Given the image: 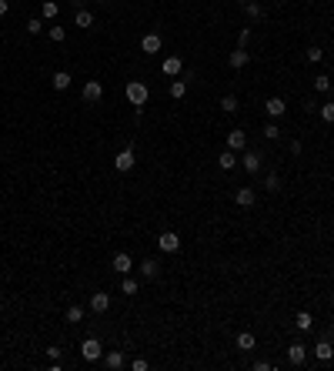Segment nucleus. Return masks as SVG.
<instances>
[{
  "label": "nucleus",
  "instance_id": "9",
  "mask_svg": "<svg viewBox=\"0 0 334 371\" xmlns=\"http://www.w3.org/2000/svg\"><path fill=\"white\" fill-rule=\"evenodd\" d=\"M101 97H104V84L101 81H87L84 84V100H87V104H101Z\"/></svg>",
  "mask_w": 334,
  "mask_h": 371
},
{
  "label": "nucleus",
  "instance_id": "6",
  "mask_svg": "<svg viewBox=\"0 0 334 371\" xmlns=\"http://www.w3.org/2000/svg\"><path fill=\"white\" fill-rule=\"evenodd\" d=\"M304 361H308V348H304L301 341H294V345L287 348V364H294V368H301Z\"/></svg>",
  "mask_w": 334,
  "mask_h": 371
},
{
  "label": "nucleus",
  "instance_id": "14",
  "mask_svg": "<svg viewBox=\"0 0 334 371\" xmlns=\"http://www.w3.org/2000/svg\"><path fill=\"white\" fill-rule=\"evenodd\" d=\"M130 267H134L130 254H124V251H120V254H114V271H117V275H130Z\"/></svg>",
  "mask_w": 334,
  "mask_h": 371
},
{
  "label": "nucleus",
  "instance_id": "37",
  "mask_svg": "<svg viewBox=\"0 0 334 371\" xmlns=\"http://www.w3.org/2000/svg\"><path fill=\"white\" fill-rule=\"evenodd\" d=\"M238 41H241V47H247V41H251V27H244V30L238 33Z\"/></svg>",
  "mask_w": 334,
  "mask_h": 371
},
{
  "label": "nucleus",
  "instance_id": "32",
  "mask_svg": "<svg viewBox=\"0 0 334 371\" xmlns=\"http://www.w3.org/2000/svg\"><path fill=\"white\" fill-rule=\"evenodd\" d=\"M137 288H141V284H137L134 278H127V275H124V284H120V291H124V294H137Z\"/></svg>",
  "mask_w": 334,
  "mask_h": 371
},
{
  "label": "nucleus",
  "instance_id": "27",
  "mask_svg": "<svg viewBox=\"0 0 334 371\" xmlns=\"http://www.w3.org/2000/svg\"><path fill=\"white\" fill-rule=\"evenodd\" d=\"M221 111L224 114H234V111H238V97H234V94H224L221 97Z\"/></svg>",
  "mask_w": 334,
  "mask_h": 371
},
{
  "label": "nucleus",
  "instance_id": "4",
  "mask_svg": "<svg viewBox=\"0 0 334 371\" xmlns=\"http://www.w3.org/2000/svg\"><path fill=\"white\" fill-rule=\"evenodd\" d=\"M137 164V157H134V147H124V151L117 154V157H114V171H120V174H124V171H130Z\"/></svg>",
  "mask_w": 334,
  "mask_h": 371
},
{
  "label": "nucleus",
  "instance_id": "38",
  "mask_svg": "<svg viewBox=\"0 0 334 371\" xmlns=\"http://www.w3.org/2000/svg\"><path fill=\"white\" fill-rule=\"evenodd\" d=\"M130 368H134V371H147V361H144V358H134V361H130Z\"/></svg>",
  "mask_w": 334,
  "mask_h": 371
},
{
  "label": "nucleus",
  "instance_id": "16",
  "mask_svg": "<svg viewBox=\"0 0 334 371\" xmlns=\"http://www.w3.org/2000/svg\"><path fill=\"white\" fill-rule=\"evenodd\" d=\"M247 60H251V54H247V47H238L231 54V67L234 71H241V67H247Z\"/></svg>",
  "mask_w": 334,
  "mask_h": 371
},
{
  "label": "nucleus",
  "instance_id": "12",
  "mask_svg": "<svg viewBox=\"0 0 334 371\" xmlns=\"http://www.w3.org/2000/svg\"><path fill=\"white\" fill-rule=\"evenodd\" d=\"M141 50L144 54H160V33H144L141 37Z\"/></svg>",
  "mask_w": 334,
  "mask_h": 371
},
{
  "label": "nucleus",
  "instance_id": "34",
  "mask_svg": "<svg viewBox=\"0 0 334 371\" xmlns=\"http://www.w3.org/2000/svg\"><path fill=\"white\" fill-rule=\"evenodd\" d=\"M264 187H268L271 194H274V191H281V178H278V174H268V178H264Z\"/></svg>",
  "mask_w": 334,
  "mask_h": 371
},
{
  "label": "nucleus",
  "instance_id": "22",
  "mask_svg": "<svg viewBox=\"0 0 334 371\" xmlns=\"http://www.w3.org/2000/svg\"><path fill=\"white\" fill-rule=\"evenodd\" d=\"M141 275H144V278H157V275H160V264H157L154 258H147V261L141 264Z\"/></svg>",
  "mask_w": 334,
  "mask_h": 371
},
{
  "label": "nucleus",
  "instance_id": "19",
  "mask_svg": "<svg viewBox=\"0 0 334 371\" xmlns=\"http://www.w3.org/2000/svg\"><path fill=\"white\" fill-rule=\"evenodd\" d=\"M64 321H67V324H80V321H84V308H80V305H71V308H67V315H64Z\"/></svg>",
  "mask_w": 334,
  "mask_h": 371
},
{
  "label": "nucleus",
  "instance_id": "15",
  "mask_svg": "<svg viewBox=\"0 0 334 371\" xmlns=\"http://www.w3.org/2000/svg\"><path fill=\"white\" fill-rule=\"evenodd\" d=\"M244 147H247L244 130H231V134H227V151H244Z\"/></svg>",
  "mask_w": 334,
  "mask_h": 371
},
{
  "label": "nucleus",
  "instance_id": "13",
  "mask_svg": "<svg viewBox=\"0 0 334 371\" xmlns=\"http://www.w3.org/2000/svg\"><path fill=\"white\" fill-rule=\"evenodd\" d=\"M234 201H238L241 208H254V201H257L254 187H238V194H234Z\"/></svg>",
  "mask_w": 334,
  "mask_h": 371
},
{
  "label": "nucleus",
  "instance_id": "1",
  "mask_svg": "<svg viewBox=\"0 0 334 371\" xmlns=\"http://www.w3.org/2000/svg\"><path fill=\"white\" fill-rule=\"evenodd\" d=\"M124 94H127L130 107H144V104H147V97H151V90H147V84H141V81H127Z\"/></svg>",
  "mask_w": 334,
  "mask_h": 371
},
{
  "label": "nucleus",
  "instance_id": "3",
  "mask_svg": "<svg viewBox=\"0 0 334 371\" xmlns=\"http://www.w3.org/2000/svg\"><path fill=\"white\" fill-rule=\"evenodd\" d=\"M264 111H268L271 121H278V117H284L287 114V104H284V97H268L264 100Z\"/></svg>",
  "mask_w": 334,
  "mask_h": 371
},
{
  "label": "nucleus",
  "instance_id": "28",
  "mask_svg": "<svg viewBox=\"0 0 334 371\" xmlns=\"http://www.w3.org/2000/svg\"><path fill=\"white\" fill-rule=\"evenodd\" d=\"M261 134H264L268 141H278V138H281V127H278L274 121H271V124H264V130H261Z\"/></svg>",
  "mask_w": 334,
  "mask_h": 371
},
{
  "label": "nucleus",
  "instance_id": "26",
  "mask_svg": "<svg viewBox=\"0 0 334 371\" xmlns=\"http://www.w3.org/2000/svg\"><path fill=\"white\" fill-rule=\"evenodd\" d=\"M318 114H321V121H324V124H334V100L321 104V107H318Z\"/></svg>",
  "mask_w": 334,
  "mask_h": 371
},
{
  "label": "nucleus",
  "instance_id": "10",
  "mask_svg": "<svg viewBox=\"0 0 334 371\" xmlns=\"http://www.w3.org/2000/svg\"><path fill=\"white\" fill-rule=\"evenodd\" d=\"M160 71H164V77H177V74L184 71V60L177 54H171V57H164V64H160Z\"/></svg>",
  "mask_w": 334,
  "mask_h": 371
},
{
  "label": "nucleus",
  "instance_id": "8",
  "mask_svg": "<svg viewBox=\"0 0 334 371\" xmlns=\"http://www.w3.org/2000/svg\"><path fill=\"white\" fill-rule=\"evenodd\" d=\"M107 308H111V294H107V291H94V294H90V311H94V315H104Z\"/></svg>",
  "mask_w": 334,
  "mask_h": 371
},
{
  "label": "nucleus",
  "instance_id": "36",
  "mask_svg": "<svg viewBox=\"0 0 334 371\" xmlns=\"http://www.w3.org/2000/svg\"><path fill=\"white\" fill-rule=\"evenodd\" d=\"M64 37H67V30H64V27H50V41L64 44Z\"/></svg>",
  "mask_w": 334,
  "mask_h": 371
},
{
  "label": "nucleus",
  "instance_id": "20",
  "mask_svg": "<svg viewBox=\"0 0 334 371\" xmlns=\"http://www.w3.org/2000/svg\"><path fill=\"white\" fill-rule=\"evenodd\" d=\"M40 14H44V20H54V17L60 14V4H57V0H44V7H40Z\"/></svg>",
  "mask_w": 334,
  "mask_h": 371
},
{
  "label": "nucleus",
  "instance_id": "7",
  "mask_svg": "<svg viewBox=\"0 0 334 371\" xmlns=\"http://www.w3.org/2000/svg\"><path fill=\"white\" fill-rule=\"evenodd\" d=\"M241 164H244L247 174H257V171H261V164H264V157H261L257 151H247V147H244V157H241Z\"/></svg>",
  "mask_w": 334,
  "mask_h": 371
},
{
  "label": "nucleus",
  "instance_id": "17",
  "mask_svg": "<svg viewBox=\"0 0 334 371\" xmlns=\"http://www.w3.org/2000/svg\"><path fill=\"white\" fill-rule=\"evenodd\" d=\"M50 84H54V90H71V74H67V71H57L54 77H50Z\"/></svg>",
  "mask_w": 334,
  "mask_h": 371
},
{
  "label": "nucleus",
  "instance_id": "23",
  "mask_svg": "<svg viewBox=\"0 0 334 371\" xmlns=\"http://www.w3.org/2000/svg\"><path fill=\"white\" fill-rule=\"evenodd\" d=\"M104 364H107L111 371L124 368V355H120V351H111V355H104Z\"/></svg>",
  "mask_w": 334,
  "mask_h": 371
},
{
  "label": "nucleus",
  "instance_id": "30",
  "mask_svg": "<svg viewBox=\"0 0 334 371\" xmlns=\"http://www.w3.org/2000/svg\"><path fill=\"white\" fill-rule=\"evenodd\" d=\"M40 30H44V20H40V17H30V20H27V33H30V37H37Z\"/></svg>",
  "mask_w": 334,
  "mask_h": 371
},
{
  "label": "nucleus",
  "instance_id": "31",
  "mask_svg": "<svg viewBox=\"0 0 334 371\" xmlns=\"http://www.w3.org/2000/svg\"><path fill=\"white\" fill-rule=\"evenodd\" d=\"M184 94H187V84H184V81H174V84H171V97H174V100H181Z\"/></svg>",
  "mask_w": 334,
  "mask_h": 371
},
{
  "label": "nucleus",
  "instance_id": "5",
  "mask_svg": "<svg viewBox=\"0 0 334 371\" xmlns=\"http://www.w3.org/2000/svg\"><path fill=\"white\" fill-rule=\"evenodd\" d=\"M157 248L164 251V254H174V251H181V238H177L174 231H164L157 238Z\"/></svg>",
  "mask_w": 334,
  "mask_h": 371
},
{
  "label": "nucleus",
  "instance_id": "18",
  "mask_svg": "<svg viewBox=\"0 0 334 371\" xmlns=\"http://www.w3.org/2000/svg\"><path fill=\"white\" fill-rule=\"evenodd\" d=\"M294 324H297V331H311L314 328V318H311V311H297V318H294Z\"/></svg>",
  "mask_w": 334,
  "mask_h": 371
},
{
  "label": "nucleus",
  "instance_id": "29",
  "mask_svg": "<svg viewBox=\"0 0 334 371\" xmlns=\"http://www.w3.org/2000/svg\"><path fill=\"white\" fill-rule=\"evenodd\" d=\"M244 7H247V17H251V20H261V17H264V7H261V4H254V0L244 4Z\"/></svg>",
  "mask_w": 334,
  "mask_h": 371
},
{
  "label": "nucleus",
  "instance_id": "24",
  "mask_svg": "<svg viewBox=\"0 0 334 371\" xmlns=\"http://www.w3.org/2000/svg\"><path fill=\"white\" fill-rule=\"evenodd\" d=\"M74 20H77V27H84V30H87V27H94V14H90V10H84V7L77 10V17H74Z\"/></svg>",
  "mask_w": 334,
  "mask_h": 371
},
{
  "label": "nucleus",
  "instance_id": "39",
  "mask_svg": "<svg viewBox=\"0 0 334 371\" xmlns=\"http://www.w3.org/2000/svg\"><path fill=\"white\" fill-rule=\"evenodd\" d=\"M271 368H274V364L264 361V358H261V361H254V371H271Z\"/></svg>",
  "mask_w": 334,
  "mask_h": 371
},
{
  "label": "nucleus",
  "instance_id": "41",
  "mask_svg": "<svg viewBox=\"0 0 334 371\" xmlns=\"http://www.w3.org/2000/svg\"><path fill=\"white\" fill-rule=\"evenodd\" d=\"M241 4H251V0H241Z\"/></svg>",
  "mask_w": 334,
  "mask_h": 371
},
{
  "label": "nucleus",
  "instance_id": "21",
  "mask_svg": "<svg viewBox=\"0 0 334 371\" xmlns=\"http://www.w3.org/2000/svg\"><path fill=\"white\" fill-rule=\"evenodd\" d=\"M254 345H257V341H254L251 331H241V334H238V348H241V351H254Z\"/></svg>",
  "mask_w": 334,
  "mask_h": 371
},
{
  "label": "nucleus",
  "instance_id": "11",
  "mask_svg": "<svg viewBox=\"0 0 334 371\" xmlns=\"http://www.w3.org/2000/svg\"><path fill=\"white\" fill-rule=\"evenodd\" d=\"M314 358H318V361H331V358H334V345H331V338H321L318 345H314Z\"/></svg>",
  "mask_w": 334,
  "mask_h": 371
},
{
  "label": "nucleus",
  "instance_id": "25",
  "mask_svg": "<svg viewBox=\"0 0 334 371\" xmlns=\"http://www.w3.org/2000/svg\"><path fill=\"white\" fill-rule=\"evenodd\" d=\"M221 171H231V167H238V157H234V151H221Z\"/></svg>",
  "mask_w": 334,
  "mask_h": 371
},
{
  "label": "nucleus",
  "instance_id": "33",
  "mask_svg": "<svg viewBox=\"0 0 334 371\" xmlns=\"http://www.w3.org/2000/svg\"><path fill=\"white\" fill-rule=\"evenodd\" d=\"M314 90H321V94H327V90H331V81H327V74L314 77Z\"/></svg>",
  "mask_w": 334,
  "mask_h": 371
},
{
  "label": "nucleus",
  "instance_id": "40",
  "mask_svg": "<svg viewBox=\"0 0 334 371\" xmlns=\"http://www.w3.org/2000/svg\"><path fill=\"white\" fill-rule=\"evenodd\" d=\"M7 10H10V7H7V0H0V17H7Z\"/></svg>",
  "mask_w": 334,
  "mask_h": 371
},
{
  "label": "nucleus",
  "instance_id": "2",
  "mask_svg": "<svg viewBox=\"0 0 334 371\" xmlns=\"http://www.w3.org/2000/svg\"><path fill=\"white\" fill-rule=\"evenodd\" d=\"M80 355H84V361H101L104 358V345L97 338H84L80 341Z\"/></svg>",
  "mask_w": 334,
  "mask_h": 371
},
{
  "label": "nucleus",
  "instance_id": "35",
  "mask_svg": "<svg viewBox=\"0 0 334 371\" xmlns=\"http://www.w3.org/2000/svg\"><path fill=\"white\" fill-rule=\"evenodd\" d=\"M308 60L311 64H321V60H324V50L321 47H308Z\"/></svg>",
  "mask_w": 334,
  "mask_h": 371
}]
</instances>
